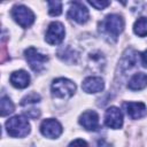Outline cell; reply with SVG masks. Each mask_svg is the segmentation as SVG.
I'll return each mask as SVG.
<instances>
[{"instance_id":"cell-5","label":"cell","mask_w":147,"mask_h":147,"mask_svg":"<svg viewBox=\"0 0 147 147\" xmlns=\"http://www.w3.org/2000/svg\"><path fill=\"white\" fill-rule=\"evenodd\" d=\"M24 55L30 68L36 72H40L41 70H44L45 64L48 61V56L41 54L34 47H29L28 49H25Z\"/></svg>"},{"instance_id":"cell-23","label":"cell","mask_w":147,"mask_h":147,"mask_svg":"<svg viewBox=\"0 0 147 147\" xmlns=\"http://www.w3.org/2000/svg\"><path fill=\"white\" fill-rule=\"evenodd\" d=\"M141 62H142V65L147 68V49L141 54Z\"/></svg>"},{"instance_id":"cell-7","label":"cell","mask_w":147,"mask_h":147,"mask_svg":"<svg viewBox=\"0 0 147 147\" xmlns=\"http://www.w3.org/2000/svg\"><path fill=\"white\" fill-rule=\"evenodd\" d=\"M68 17L79 24H84L85 22H87L90 17L88 9L82 2H78V1L71 2L70 8L68 10Z\"/></svg>"},{"instance_id":"cell-22","label":"cell","mask_w":147,"mask_h":147,"mask_svg":"<svg viewBox=\"0 0 147 147\" xmlns=\"http://www.w3.org/2000/svg\"><path fill=\"white\" fill-rule=\"evenodd\" d=\"M96 147H111V145H110L109 142H107L105 139H100V140L98 141Z\"/></svg>"},{"instance_id":"cell-1","label":"cell","mask_w":147,"mask_h":147,"mask_svg":"<svg viewBox=\"0 0 147 147\" xmlns=\"http://www.w3.org/2000/svg\"><path fill=\"white\" fill-rule=\"evenodd\" d=\"M6 130L10 137L22 138L30 132V123L24 116H14L6 122Z\"/></svg>"},{"instance_id":"cell-4","label":"cell","mask_w":147,"mask_h":147,"mask_svg":"<svg viewBox=\"0 0 147 147\" xmlns=\"http://www.w3.org/2000/svg\"><path fill=\"white\" fill-rule=\"evenodd\" d=\"M11 16L15 22L22 28H29L34 22V14L32 10L23 5H16L11 9Z\"/></svg>"},{"instance_id":"cell-18","label":"cell","mask_w":147,"mask_h":147,"mask_svg":"<svg viewBox=\"0 0 147 147\" xmlns=\"http://www.w3.org/2000/svg\"><path fill=\"white\" fill-rule=\"evenodd\" d=\"M48 13L52 16H59L62 13V2L60 1H48Z\"/></svg>"},{"instance_id":"cell-13","label":"cell","mask_w":147,"mask_h":147,"mask_svg":"<svg viewBox=\"0 0 147 147\" xmlns=\"http://www.w3.org/2000/svg\"><path fill=\"white\" fill-rule=\"evenodd\" d=\"M10 84L16 88H25L30 84V76L24 70L14 71L10 75Z\"/></svg>"},{"instance_id":"cell-8","label":"cell","mask_w":147,"mask_h":147,"mask_svg":"<svg viewBox=\"0 0 147 147\" xmlns=\"http://www.w3.org/2000/svg\"><path fill=\"white\" fill-rule=\"evenodd\" d=\"M40 132L44 137L55 139L61 136L62 133V125L59 123V121L54 118H48L41 122L40 124Z\"/></svg>"},{"instance_id":"cell-2","label":"cell","mask_w":147,"mask_h":147,"mask_svg":"<svg viewBox=\"0 0 147 147\" xmlns=\"http://www.w3.org/2000/svg\"><path fill=\"white\" fill-rule=\"evenodd\" d=\"M101 28L106 36L116 40L117 37L119 36V33L124 29V20L122 16H119L117 14H110L101 23Z\"/></svg>"},{"instance_id":"cell-19","label":"cell","mask_w":147,"mask_h":147,"mask_svg":"<svg viewBox=\"0 0 147 147\" xmlns=\"http://www.w3.org/2000/svg\"><path fill=\"white\" fill-rule=\"evenodd\" d=\"M40 101V95L37 94L36 92H31L29 93L28 95H25L22 101H21V105L22 106H25V105H30V103H36V102H39Z\"/></svg>"},{"instance_id":"cell-16","label":"cell","mask_w":147,"mask_h":147,"mask_svg":"<svg viewBox=\"0 0 147 147\" xmlns=\"http://www.w3.org/2000/svg\"><path fill=\"white\" fill-rule=\"evenodd\" d=\"M133 31L139 37L147 36V17H140L134 22Z\"/></svg>"},{"instance_id":"cell-21","label":"cell","mask_w":147,"mask_h":147,"mask_svg":"<svg viewBox=\"0 0 147 147\" xmlns=\"http://www.w3.org/2000/svg\"><path fill=\"white\" fill-rule=\"evenodd\" d=\"M69 147H88V146H87V142L85 140H83V139H76V140H74V141L70 142Z\"/></svg>"},{"instance_id":"cell-11","label":"cell","mask_w":147,"mask_h":147,"mask_svg":"<svg viewBox=\"0 0 147 147\" xmlns=\"http://www.w3.org/2000/svg\"><path fill=\"white\" fill-rule=\"evenodd\" d=\"M127 116L131 119H138L147 114V107L142 102H126L124 105Z\"/></svg>"},{"instance_id":"cell-15","label":"cell","mask_w":147,"mask_h":147,"mask_svg":"<svg viewBox=\"0 0 147 147\" xmlns=\"http://www.w3.org/2000/svg\"><path fill=\"white\" fill-rule=\"evenodd\" d=\"M137 52L132 51V49H129L125 54H124V57L121 62V67L124 71H126L127 69L130 70L131 68H133L136 64H137Z\"/></svg>"},{"instance_id":"cell-3","label":"cell","mask_w":147,"mask_h":147,"mask_svg":"<svg viewBox=\"0 0 147 147\" xmlns=\"http://www.w3.org/2000/svg\"><path fill=\"white\" fill-rule=\"evenodd\" d=\"M76 92V85L74 82L67 78H57L52 83V94L55 98L69 99Z\"/></svg>"},{"instance_id":"cell-17","label":"cell","mask_w":147,"mask_h":147,"mask_svg":"<svg viewBox=\"0 0 147 147\" xmlns=\"http://www.w3.org/2000/svg\"><path fill=\"white\" fill-rule=\"evenodd\" d=\"M0 109H1V116H7L14 111L15 107H14L13 101L8 96L3 95L0 101Z\"/></svg>"},{"instance_id":"cell-14","label":"cell","mask_w":147,"mask_h":147,"mask_svg":"<svg viewBox=\"0 0 147 147\" xmlns=\"http://www.w3.org/2000/svg\"><path fill=\"white\" fill-rule=\"evenodd\" d=\"M147 86V75L144 72L134 74L127 83V87L131 91H139Z\"/></svg>"},{"instance_id":"cell-12","label":"cell","mask_w":147,"mask_h":147,"mask_svg":"<svg viewBox=\"0 0 147 147\" xmlns=\"http://www.w3.org/2000/svg\"><path fill=\"white\" fill-rule=\"evenodd\" d=\"M105 87L103 79L101 77H87L82 83V88L86 93H98Z\"/></svg>"},{"instance_id":"cell-10","label":"cell","mask_w":147,"mask_h":147,"mask_svg":"<svg viewBox=\"0 0 147 147\" xmlns=\"http://www.w3.org/2000/svg\"><path fill=\"white\" fill-rule=\"evenodd\" d=\"M79 124L88 131H96L99 129V116L94 110L84 111L79 117Z\"/></svg>"},{"instance_id":"cell-20","label":"cell","mask_w":147,"mask_h":147,"mask_svg":"<svg viewBox=\"0 0 147 147\" xmlns=\"http://www.w3.org/2000/svg\"><path fill=\"white\" fill-rule=\"evenodd\" d=\"M88 3L91 6H93L95 9H105L106 7H108L110 5L109 1H88Z\"/></svg>"},{"instance_id":"cell-6","label":"cell","mask_w":147,"mask_h":147,"mask_svg":"<svg viewBox=\"0 0 147 147\" xmlns=\"http://www.w3.org/2000/svg\"><path fill=\"white\" fill-rule=\"evenodd\" d=\"M64 34H65V31H64L63 24L60 22H52L47 28L45 40L49 45H59L63 41Z\"/></svg>"},{"instance_id":"cell-9","label":"cell","mask_w":147,"mask_h":147,"mask_svg":"<svg viewBox=\"0 0 147 147\" xmlns=\"http://www.w3.org/2000/svg\"><path fill=\"white\" fill-rule=\"evenodd\" d=\"M105 124L110 129H121L123 125V116L117 107H109L105 114Z\"/></svg>"}]
</instances>
